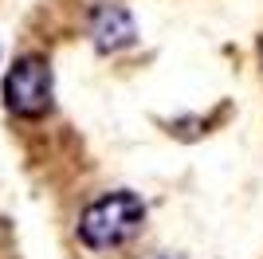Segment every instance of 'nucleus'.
<instances>
[{
	"label": "nucleus",
	"mask_w": 263,
	"mask_h": 259,
	"mask_svg": "<svg viewBox=\"0 0 263 259\" xmlns=\"http://www.w3.org/2000/svg\"><path fill=\"white\" fill-rule=\"evenodd\" d=\"M145 220V208L134 193H106L102 200L83 208L79 216V239L90 251H110L138 236V228Z\"/></svg>",
	"instance_id": "f257e3e1"
},
{
	"label": "nucleus",
	"mask_w": 263,
	"mask_h": 259,
	"mask_svg": "<svg viewBox=\"0 0 263 259\" xmlns=\"http://www.w3.org/2000/svg\"><path fill=\"white\" fill-rule=\"evenodd\" d=\"M4 106L16 118H44L51 110V67L40 55H24L4 75Z\"/></svg>",
	"instance_id": "f03ea898"
},
{
	"label": "nucleus",
	"mask_w": 263,
	"mask_h": 259,
	"mask_svg": "<svg viewBox=\"0 0 263 259\" xmlns=\"http://www.w3.org/2000/svg\"><path fill=\"white\" fill-rule=\"evenodd\" d=\"M134 16L118 4H102V8L90 12V43L99 51H118V47H130L134 43Z\"/></svg>",
	"instance_id": "7ed1b4c3"
}]
</instances>
